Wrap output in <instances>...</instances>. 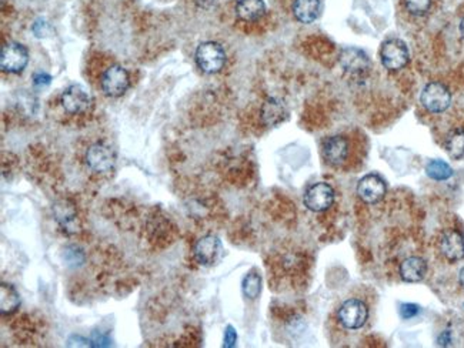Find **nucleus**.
<instances>
[{"label":"nucleus","instance_id":"32","mask_svg":"<svg viewBox=\"0 0 464 348\" xmlns=\"http://www.w3.org/2000/svg\"><path fill=\"white\" fill-rule=\"evenodd\" d=\"M458 283H460V286L463 287V290H464V267L460 270V273H458Z\"/></svg>","mask_w":464,"mask_h":348},{"label":"nucleus","instance_id":"18","mask_svg":"<svg viewBox=\"0 0 464 348\" xmlns=\"http://www.w3.org/2000/svg\"><path fill=\"white\" fill-rule=\"evenodd\" d=\"M320 9V0H294L293 15L300 23L309 25L319 18Z\"/></svg>","mask_w":464,"mask_h":348},{"label":"nucleus","instance_id":"15","mask_svg":"<svg viewBox=\"0 0 464 348\" xmlns=\"http://www.w3.org/2000/svg\"><path fill=\"white\" fill-rule=\"evenodd\" d=\"M323 156L331 166L343 164L349 157V142L344 136H331L323 145Z\"/></svg>","mask_w":464,"mask_h":348},{"label":"nucleus","instance_id":"6","mask_svg":"<svg viewBox=\"0 0 464 348\" xmlns=\"http://www.w3.org/2000/svg\"><path fill=\"white\" fill-rule=\"evenodd\" d=\"M28 63H29V52L23 45L18 42H11L2 47V55H0V67H2L4 72L18 74L23 72Z\"/></svg>","mask_w":464,"mask_h":348},{"label":"nucleus","instance_id":"21","mask_svg":"<svg viewBox=\"0 0 464 348\" xmlns=\"http://www.w3.org/2000/svg\"><path fill=\"white\" fill-rule=\"evenodd\" d=\"M446 152L454 160L464 156V129L453 130L446 139Z\"/></svg>","mask_w":464,"mask_h":348},{"label":"nucleus","instance_id":"13","mask_svg":"<svg viewBox=\"0 0 464 348\" xmlns=\"http://www.w3.org/2000/svg\"><path fill=\"white\" fill-rule=\"evenodd\" d=\"M55 220L66 235H76L80 230V221L77 218L76 207L69 200H60L53 206Z\"/></svg>","mask_w":464,"mask_h":348},{"label":"nucleus","instance_id":"23","mask_svg":"<svg viewBox=\"0 0 464 348\" xmlns=\"http://www.w3.org/2000/svg\"><path fill=\"white\" fill-rule=\"evenodd\" d=\"M262 277L260 274L258 273H249L245 279H243V283H242V290H243V294L250 298V300H256L260 293H262Z\"/></svg>","mask_w":464,"mask_h":348},{"label":"nucleus","instance_id":"11","mask_svg":"<svg viewBox=\"0 0 464 348\" xmlns=\"http://www.w3.org/2000/svg\"><path fill=\"white\" fill-rule=\"evenodd\" d=\"M387 186L386 181L377 174H368L360 179L358 184V194L362 201L368 204H376L382 201L386 196Z\"/></svg>","mask_w":464,"mask_h":348},{"label":"nucleus","instance_id":"17","mask_svg":"<svg viewBox=\"0 0 464 348\" xmlns=\"http://www.w3.org/2000/svg\"><path fill=\"white\" fill-rule=\"evenodd\" d=\"M427 263L421 257H409L400 264V277L406 283H419L426 277Z\"/></svg>","mask_w":464,"mask_h":348},{"label":"nucleus","instance_id":"9","mask_svg":"<svg viewBox=\"0 0 464 348\" xmlns=\"http://www.w3.org/2000/svg\"><path fill=\"white\" fill-rule=\"evenodd\" d=\"M86 163L94 173H107L116 164V153L106 143H94L87 149Z\"/></svg>","mask_w":464,"mask_h":348},{"label":"nucleus","instance_id":"26","mask_svg":"<svg viewBox=\"0 0 464 348\" xmlns=\"http://www.w3.org/2000/svg\"><path fill=\"white\" fill-rule=\"evenodd\" d=\"M238 344V332L233 325H227L224 330V339H223V347L226 348H233Z\"/></svg>","mask_w":464,"mask_h":348},{"label":"nucleus","instance_id":"3","mask_svg":"<svg viewBox=\"0 0 464 348\" xmlns=\"http://www.w3.org/2000/svg\"><path fill=\"white\" fill-rule=\"evenodd\" d=\"M421 106L433 114L444 113L451 104V93L441 82L429 83L420 94Z\"/></svg>","mask_w":464,"mask_h":348},{"label":"nucleus","instance_id":"25","mask_svg":"<svg viewBox=\"0 0 464 348\" xmlns=\"http://www.w3.org/2000/svg\"><path fill=\"white\" fill-rule=\"evenodd\" d=\"M65 260H66V264L67 266H72V267H79L83 264L84 262V254L80 249L72 246V247H67L65 250Z\"/></svg>","mask_w":464,"mask_h":348},{"label":"nucleus","instance_id":"5","mask_svg":"<svg viewBox=\"0 0 464 348\" xmlns=\"http://www.w3.org/2000/svg\"><path fill=\"white\" fill-rule=\"evenodd\" d=\"M380 60L385 69L397 72L407 66L410 60V53L406 43L400 39H389L382 45Z\"/></svg>","mask_w":464,"mask_h":348},{"label":"nucleus","instance_id":"22","mask_svg":"<svg viewBox=\"0 0 464 348\" xmlns=\"http://www.w3.org/2000/svg\"><path fill=\"white\" fill-rule=\"evenodd\" d=\"M426 173L436 181H444L453 176V169L443 160H431L426 166Z\"/></svg>","mask_w":464,"mask_h":348},{"label":"nucleus","instance_id":"24","mask_svg":"<svg viewBox=\"0 0 464 348\" xmlns=\"http://www.w3.org/2000/svg\"><path fill=\"white\" fill-rule=\"evenodd\" d=\"M433 0H404V6L407 12L413 16H423L431 8Z\"/></svg>","mask_w":464,"mask_h":348},{"label":"nucleus","instance_id":"30","mask_svg":"<svg viewBox=\"0 0 464 348\" xmlns=\"http://www.w3.org/2000/svg\"><path fill=\"white\" fill-rule=\"evenodd\" d=\"M437 341H438L440 345H448L451 342V332L448 330L444 331V332H441V335L438 337Z\"/></svg>","mask_w":464,"mask_h":348},{"label":"nucleus","instance_id":"2","mask_svg":"<svg viewBox=\"0 0 464 348\" xmlns=\"http://www.w3.org/2000/svg\"><path fill=\"white\" fill-rule=\"evenodd\" d=\"M369 318V308L365 301L359 298H349L341 303L337 310L338 322L347 330L362 328Z\"/></svg>","mask_w":464,"mask_h":348},{"label":"nucleus","instance_id":"4","mask_svg":"<svg viewBox=\"0 0 464 348\" xmlns=\"http://www.w3.org/2000/svg\"><path fill=\"white\" fill-rule=\"evenodd\" d=\"M101 90L109 97H119L126 93L131 86V76L121 64H113L104 70L100 80Z\"/></svg>","mask_w":464,"mask_h":348},{"label":"nucleus","instance_id":"28","mask_svg":"<svg viewBox=\"0 0 464 348\" xmlns=\"http://www.w3.org/2000/svg\"><path fill=\"white\" fill-rule=\"evenodd\" d=\"M32 30H33V33H35L36 38H45V36L49 35V32H50V26H49V23H46L43 19H38V21L33 23Z\"/></svg>","mask_w":464,"mask_h":348},{"label":"nucleus","instance_id":"33","mask_svg":"<svg viewBox=\"0 0 464 348\" xmlns=\"http://www.w3.org/2000/svg\"><path fill=\"white\" fill-rule=\"evenodd\" d=\"M458 29H460V35H461V38L464 39V16H463V18H461V21H460Z\"/></svg>","mask_w":464,"mask_h":348},{"label":"nucleus","instance_id":"16","mask_svg":"<svg viewBox=\"0 0 464 348\" xmlns=\"http://www.w3.org/2000/svg\"><path fill=\"white\" fill-rule=\"evenodd\" d=\"M260 114H262V122L267 128H275L287 119L289 110L280 99L269 97L265 100Z\"/></svg>","mask_w":464,"mask_h":348},{"label":"nucleus","instance_id":"10","mask_svg":"<svg viewBox=\"0 0 464 348\" xmlns=\"http://www.w3.org/2000/svg\"><path fill=\"white\" fill-rule=\"evenodd\" d=\"M194 259L199 264L204 267H211L219 263V260L223 256V246L219 237L216 236H204L197 240L193 249Z\"/></svg>","mask_w":464,"mask_h":348},{"label":"nucleus","instance_id":"14","mask_svg":"<svg viewBox=\"0 0 464 348\" xmlns=\"http://www.w3.org/2000/svg\"><path fill=\"white\" fill-rule=\"evenodd\" d=\"M440 252L450 263L460 262L464 259V236L455 230L446 231L440 240Z\"/></svg>","mask_w":464,"mask_h":348},{"label":"nucleus","instance_id":"27","mask_svg":"<svg viewBox=\"0 0 464 348\" xmlns=\"http://www.w3.org/2000/svg\"><path fill=\"white\" fill-rule=\"evenodd\" d=\"M400 315L404 320H410L413 317H416L420 313V307L417 304H411V303H406L400 305Z\"/></svg>","mask_w":464,"mask_h":348},{"label":"nucleus","instance_id":"20","mask_svg":"<svg viewBox=\"0 0 464 348\" xmlns=\"http://www.w3.org/2000/svg\"><path fill=\"white\" fill-rule=\"evenodd\" d=\"M21 305V296L18 290L8 283L0 284V313L9 315L15 313Z\"/></svg>","mask_w":464,"mask_h":348},{"label":"nucleus","instance_id":"29","mask_svg":"<svg viewBox=\"0 0 464 348\" xmlns=\"http://www.w3.org/2000/svg\"><path fill=\"white\" fill-rule=\"evenodd\" d=\"M52 77L50 74H48L46 72H38L35 76H33V83L36 86H48L50 83Z\"/></svg>","mask_w":464,"mask_h":348},{"label":"nucleus","instance_id":"7","mask_svg":"<svg viewBox=\"0 0 464 348\" xmlns=\"http://www.w3.org/2000/svg\"><path fill=\"white\" fill-rule=\"evenodd\" d=\"M60 103L69 114H84L92 108L93 99L83 86L72 84L62 93Z\"/></svg>","mask_w":464,"mask_h":348},{"label":"nucleus","instance_id":"8","mask_svg":"<svg viewBox=\"0 0 464 348\" xmlns=\"http://www.w3.org/2000/svg\"><path fill=\"white\" fill-rule=\"evenodd\" d=\"M304 206L314 213H321L328 210L334 203V190L327 183H314L311 184L303 197Z\"/></svg>","mask_w":464,"mask_h":348},{"label":"nucleus","instance_id":"31","mask_svg":"<svg viewBox=\"0 0 464 348\" xmlns=\"http://www.w3.org/2000/svg\"><path fill=\"white\" fill-rule=\"evenodd\" d=\"M194 2L197 6L207 9V8H211L213 5H216L217 0H194Z\"/></svg>","mask_w":464,"mask_h":348},{"label":"nucleus","instance_id":"1","mask_svg":"<svg viewBox=\"0 0 464 348\" xmlns=\"http://www.w3.org/2000/svg\"><path fill=\"white\" fill-rule=\"evenodd\" d=\"M199 69L207 74L219 73L226 64L224 49L216 42H203L197 46L194 55Z\"/></svg>","mask_w":464,"mask_h":348},{"label":"nucleus","instance_id":"19","mask_svg":"<svg viewBox=\"0 0 464 348\" xmlns=\"http://www.w3.org/2000/svg\"><path fill=\"white\" fill-rule=\"evenodd\" d=\"M266 13L263 0H239L236 5V15L245 22H256Z\"/></svg>","mask_w":464,"mask_h":348},{"label":"nucleus","instance_id":"12","mask_svg":"<svg viewBox=\"0 0 464 348\" xmlns=\"http://www.w3.org/2000/svg\"><path fill=\"white\" fill-rule=\"evenodd\" d=\"M340 63L343 69L355 76L366 74L370 69V60L368 55L359 47H344L340 53Z\"/></svg>","mask_w":464,"mask_h":348}]
</instances>
